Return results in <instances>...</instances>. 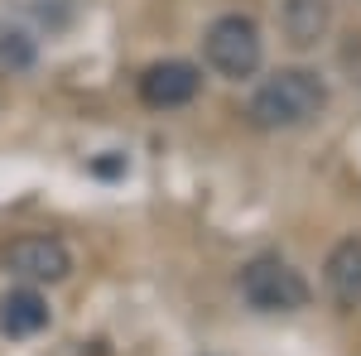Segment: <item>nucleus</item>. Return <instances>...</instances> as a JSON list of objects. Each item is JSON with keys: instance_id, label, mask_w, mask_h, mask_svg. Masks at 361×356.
Segmentation results:
<instances>
[{"instance_id": "1", "label": "nucleus", "mask_w": 361, "mask_h": 356, "mask_svg": "<svg viewBox=\"0 0 361 356\" xmlns=\"http://www.w3.org/2000/svg\"><path fill=\"white\" fill-rule=\"evenodd\" d=\"M323 106H328V82L313 68H279L275 78L255 87L246 116L255 130H294L308 125Z\"/></svg>"}, {"instance_id": "9", "label": "nucleus", "mask_w": 361, "mask_h": 356, "mask_svg": "<svg viewBox=\"0 0 361 356\" xmlns=\"http://www.w3.org/2000/svg\"><path fill=\"white\" fill-rule=\"evenodd\" d=\"M0 63L5 68H29L34 63V44L20 29H0Z\"/></svg>"}, {"instance_id": "2", "label": "nucleus", "mask_w": 361, "mask_h": 356, "mask_svg": "<svg viewBox=\"0 0 361 356\" xmlns=\"http://www.w3.org/2000/svg\"><path fill=\"white\" fill-rule=\"evenodd\" d=\"M202 54H207V68L222 73V78H250L265 58V39H260V25L250 15H222L212 20L207 34H202Z\"/></svg>"}, {"instance_id": "8", "label": "nucleus", "mask_w": 361, "mask_h": 356, "mask_svg": "<svg viewBox=\"0 0 361 356\" xmlns=\"http://www.w3.org/2000/svg\"><path fill=\"white\" fill-rule=\"evenodd\" d=\"M49 328V303L39 289H10L5 299H0V332L5 337H34V332Z\"/></svg>"}, {"instance_id": "5", "label": "nucleus", "mask_w": 361, "mask_h": 356, "mask_svg": "<svg viewBox=\"0 0 361 356\" xmlns=\"http://www.w3.org/2000/svg\"><path fill=\"white\" fill-rule=\"evenodd\" d=\"M197 87H202V73H197L193 63L164 58V63H149L140 73V102L154 111H178L197 97Z\"/></svg>"}, {"instance_id": "4", "label": "nucleus", "mask_w": 361, "mask_h": 356, "mask_svg": "<svg viewBox=\"0 0 361 356\" xmlns=\"http://www.w3.org/2000/svg\"><path fill=\"white\" fill-rule=\"evenodd\" d=\"M5 270L20 274L25 284H58V279H68L73 274V250L63 246L58 236H15L10 246H5Z\"/></svg>"}, {"instance_id": "6", "label": "nucleus", "mask_w": 361, "mask_h": 356, "mask_svg": "<svg viewBox=\"0 0 361 356\" xmlns=\"http://www.w3.org/2000/svg\"><path fill=\"white\" fill-rule=\"evenodd\" d=\"M328 25H333L328 0H284V5H279V29H284V39H289L294 49L323 44Z\"/></svg>"}, {"instance_id": "3", "label": "nucleus", "mask_w": 361, "mask_h": 356, "mask_svg": "<svg viewBox=\"0 0 361 356\" xmlns=\"http://www.w3.org/2000/svg\"><path fill=\"white\" fill-rule=\"evenodd\" d=\"M241 294L260 313H294L308 303V279L279 255H255L241 270Z\"/></svg>"}, {"instance_id": "7", "label": "nucleus", "mask_w": 361, "mask_h": 356, "mask_svg": "<svg viewBox=\"0 0 361 356\" xmlns=\"http://www.w3.org/2000/svg\"><path fill=\"white\" fill-rule=\"evenodd\" d=\"M323 279L333 289V299L342 308H357L361 303V236H347L328 250V265H323Z\"/></svg>"}]
</instances>
